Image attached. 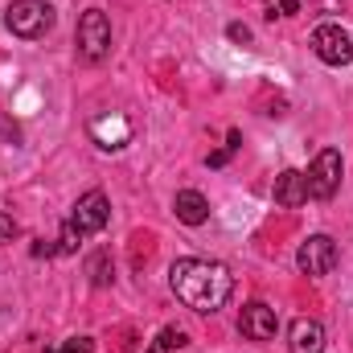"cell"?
<instances>
[{"label": "cell", "mask_w": 353, "mask_h": 353, "mask_svg": "<svg viewBox=\"0 0 353 353\" xmlns=\"http://www.w3.org/2000/svg\"><path fill=\"white\" fill-rule=\"evenodd\" d=\"M169 288L176 292V300L185 308L218 312L230 300V292H234V275L218 259H176L169 267Z\"/></svg>", "instance_id": "1"}, {"label": "cell", "mask_w": 353, "mask_h": 353, "mask_svg": "<svg viewBox=\"0 0 353 353\" xmlns=\"http://www.w3.org/2000/svg\"><path fill=\"white\" fill-rule=\"evenodd\" d=\"M4 25H8L17 37L33 41V37H41V33L54 25V8H50V0H12L8 12H4Z\"/></svg>", "instance_id": "2"}, {"label": "cell", "mask_w": 353, "mask_h": 353, "mask_svg": "<svg viewBox=\"0 0 353 353\" xmlns=\"http://www.w3.org/2000/svg\"><path fill=\"white\" fill-rule=\"evenodd\" d=\"M341 169H345V161H341V152L337 148H321L316 152V161L308 165V197H316V201H329L337 189H341Z\"/></svg>", "instance_id": "3"}, {"label": "cell", "mask_w": 353, "mask_h": 353, "mask_svg": "<svg viewBox=\"0 0 353 353\" xmlns=\"http://www.w3.org/2000/svg\"><path fill=\"white\" fill-rule=\"evenodd\" d=\"M312 54H316L325 66H350L353 62V37L341 25L325 21V25H316V33H312Z\"/></svg>", "instance_id": "4"}, {"label": "cell", "mask_w": 353, "mask_h": 353, "mask_svg": "<svg viewBox=\"0 0 353 353\" xmlns=\"http://www.w3.org/2000/svg\"><path fill=\"white\" fill-rule=\"evenodd\" d=\"M107 50H111V21L103 8H87L79 17V54L87 62H99Z\"/></svg>", "instance_id": "5"}, {"label": "cell", "mask_w": 353, "mask_h": 353, "mask_svg": "<svg viewBox=\"0 0 353 353\" xmlns=\"http://www.w3.org/2000/svg\"><path fill=\"white\" fill-rule=\"evenodd\" d=\"M70 226H79V234L87 239V234H99L107 222H111V201H107V193L103 189H90L83 193L79 201H74V210H70V218H66Z\"/></svg>", "instance_id": "6"}, {"label": "cell", "mask_w": 353, "mask_h": 353, "mask_svg": "<svg viewBox=\"0 0 353 353\" xmlns=\"http://www.w3.org/2000/svg\"><path fill=\"white\" fill-rule=\"evenodd\" d=\"M337 243L329 239V234H312L308 243H300V251H296V267L304 271V275H312V279H321V275H329L333 267H337Z\"/></svg>", "instance_id": "7"}, {"label": "cell", "mask_w": 353, "mask_h": 353, "mask_svg": "<svg viewBox=\"0 0 353 353\" xmlns=\"http://www.w3.org/2000/svg\"><path fill=\"white\" fill-rule=\"evenodd\" d=\"M239 329H243V337H251V341H271L275 329H279V316H275V308H267L263 300H255V304L243 308Z\"/></svg>", "instance_id": "8"}, {"label": "cell", "mask_w": 353, "mask_h": 353, "mask_svg": "<svg viewBox=\"0 0 353 353\" xmlns=\"http://www.w3.org/2000/svg\"><path fill=\"white\" fill-rule=\"evenodd\" d=\"M288 350L292 353H325V325L300 316L292 325V333H288Z\"/></svg>", "instance_id": "9"}, {"label": "cell", "mask_w": 353, "mask_h": 353, "mask_svg": "<svg viewBox=\"0 0 353 353\" xmlns=\"http://www.w3.org/2000/svg\"><path fill=\"white\" fill-rule=\"evenodd\" d=\"M275 201H279L283 210H296V205H304V201H308V181H304V173H296V169H283V173L275 176Z\"/></svg>", "instance_id": "10"}, {"label": "cell", "mask_w": 353, "mask_h": 353, "mask_svg": "<svg viewBox=\"0 0 353 353\" xmlns=\"http://www.w3.org/2000/svg\"><path fill=\"white\" fill-rule=\"evenodd\" d=\"M173 210H176V218H181L185 226H201V222L210 218V201H205L197 189H181L176 201H173Z\"/></svg>", "instance_id": "11"}, {"label": "cell", "mask_w": 353, "mask_h": 353, "mask_svg": "<svg viewBox=\"0 0 353 353\" xmlns=\"http://www.w3.org/2000/svg\"><path fill=\"white\" fill-rule=\"evenodd\" d=\"M87 275H90V283H94V288H107V283L115 279V267H111V255H107V251H99V255H90V263H87Z\"/></svg>", "instance_id": "12"}, {"label": "cell", "mask_w": 353, "mask_h": 353, "mask_svg": "<svg viewBox=\"0 0 353 353\" xmlns=\"http://www.w3.org/2000/svg\"><path fill=\"white\" fill-rule=\"evenodd\" d=\"M185 345H189V337H185V329H176V325L161 329V337H157V350H185Z\"/></svg>", "instance_id": "13"}, {"label": "cell", "mask_w": 353, "mask_h": 353, "mask_svg": "<svg viewBox=\"0 0 353 353\" xmlns=\"http://www.w3.org/2000/svg\"><path fill=\"white\" fill-rule=\"evenodd\" d=\"M79 243H83V234H79V226H62V239H58V255H74L79 251Z\"/></svg>", "instance_id": "14"}, {"label": "cell", "mask_w": 353, "mask_h": 353, "mask_svg": "<svg viewBox=\"0 0 353 353\" xmlns=\"http://www.w3.org/2000/svg\"><path fill=\"white\" fill-rule=\"evenodd\" d=\"M46 353H94V341H90V337H70V341H62V345H50Z\"/></svg>", "instance_id": "15"}, {"label": "cell", "mask_w": 353, "mask_h": 353, "mask_svg": "<svg viewBox=\"0 0 353 353\" xmlns=\"http://www.w3.org/2000/svg\"><path fill=\"white\" fill-rule=\"evenodd\" d=\"M263 4L271 8L267 17H296L300 12V0H263Z\"/></svg>", "instance_id": "16"}, {"label": "cell", "mask_w": 353, "mask_h": 353, "mask_svg": "<svg viewBox=\"0 0 353 353\" xmlns=\"http://www.w3.org/2000/svg\"><path fill=\"white\" fill-rule=\"evenodd\" d=\"M226 37L239 41V46H251V29H247L243 21H230V25H226Z\"/></svg>", "instance_id": "17"}, {"label": "cell", "mask_w": 353, "mask_h": 353, "mask_svg": "<svg viewBox=\"0 0 353 353\" xmlns=\"http://www.w3.org/2000/svg\"><path fill=\"white\" fill-rule=\"evenodd\" d=\"M17 234H21V226H17V222H12V218L0 210V247H4V243H12Z\"/></svg>", "instance_id": "18"}, {"label": "cell", "mask_w": 353, "mask_h": 353, "mask_svg": "<svg viewBox=\"0 0 353 353\" xmlns=\"http://www.w3.org/2000/svg\"><path fill=\"white\" fill-rule=\"evenodd\" d=\"M230 152H234V148H218V152H210V169H222V165L230 161Z\"/></svg>", "instance_id": "19"}, {"label": "cell", "mask_w": 353, "mask_h": 353, "mask_svg": "<svg viewBox=\"0 0 353 353\" xmlns=\"http://www.w3.org/2000/svg\"><path fill=\"white\" fill-rule=\"evenodd\" d=\"M152 353H157V350H152Z\"/></svg>", "instance_id": "20"}]
</instances>
